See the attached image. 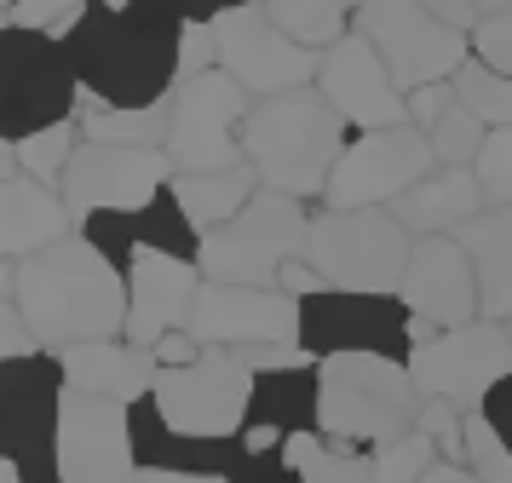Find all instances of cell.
<instances>
[{"instance_id": "f35d334b", "label": "cell", "mask_w": 512, "mask_h": 483, "mask_svg": "<svg viewBox=\"0 0 512 483\" xmlns=\"http://www.w3.org/2000/svg\"><path fill=\"white\" fill-rule=\"evenodd\" d=\"M472 58L489 64L495 75H512V12H489L472 29Z\"/></svg>"}, {"instance_id": "f907efd6", "label": "cell", "mask_w": 512, "mask_h": 483, "mask_svg": "<svg viewBox=\"0 0 512 483\" xmlns=\"http://www.w3.org/2000/svg\"><path fill=\"white\" fill-rule=\"evenodd\" d=\"M420 483H484V478H478L472 466H449V460H438V466H432Z\"/></svg>"}, {"instance_id": "8992f818", "label": "cell", "mask_w": 512, "mask_h": 483, "mask_svg": "<svg viewBox=\"0 0 512 483\" xmlns=\"http://www.w3.org/2000/svg\"><path fill=\"white\" fill-rule=\"evenodd\" d=\"M81 81L64 41L47 29H18L6 23L0 29V138H29L81 121Z\"/></svg>"}, {"instance_id": "e575fe53", "label": "cell", "mask_w": 512, "mask_h": 483, "mask_svg": "<svg viewBox=\"0 0 512 483\" xmlns=\"http://www.w3.org/2000/svg\"><path fill=\"white\" fill-rule=\"evenodd\" d=\"M438 443L426 432H409L397 437V443H380L374 449V483H420L432 466H438Z\"/></svg>"}, {"instance_id": "4fadbf2b", "label": "cell", "mask_w": 512, "mask_h": 483, "mask_svg": "<svg viewBox=\"0 0 512 483\" xmlns=\"http://www.w3.org/2000/svg\"><path fill=\"white\" fill-rule=\"evenodd\" d=\"M409 374H415L420 397H443L455 409H484V397L512 374V334L507 322L478 317L466 328H443L432 340L415 345L409 357Z\"/></svg>"}, {"instance_id": "c3c4849f", "label": "cell", "mask_w": 512, "mask_h": 483, "mask_svg": "<svg viewBox=\"0 0 512 483\" xmlns=\"http://www.w3.org/2000/svg\"><path fill=\"white\" fill-rule=\"evenodd\" d=\"M484 420L495 426V432H501V443L512 449V374H507V380H501V386H495V391L484 397Z\"/></svg>"}, {"instance_id": "7c38bea8", "label": "cell", "mask_w": 512, "mask_h": 483, "mask_svg": "<svg viewBox=\"0 0 512 483\" xmlns=\"http://www.w3.org/2000/svg\"><path fill=\"white\" fill-rule=\"evenodd\" d=\"M357 35L386 58L403 98L415 87H432V81H455L472 58V35L438 23L420 0H369L357 18Z\"/></svg>"}, {"instance_id": "8d00e7d4", "label": "cell", "mask_w": 512, "mask_h": 483, "mask_svg": "<svg viewBox=\"0 0 512 483\" xmlns=\"http://www.w3.org/2000/svg\"><path fill=\"white\" fill-rule=\"evenodd\" d=\"M466 449H472L466 466H472L484 483H512V449L501 443V432L484 420V409L466 414Z\"/></svg>"}, {"instance_id": "bcb514c9", "label": "cell", "mask_w": 512, "mask_h": 483, "mask_svg": "<svg viewBox=\"0 0 512 483\" xmlns=\"http://www.w3.org/2000/svg\"><path fill=\"white\" fill-rule=\"evenodd\" d=\"M277 294H288V299H311V294H323V276L311 271V259H294V265H282Z\"/></svg>"}, {"instance_id": "d4e9b609", "label": "cell", "mask_w": 512, "mask_h": 483, "mask_svg": "<svg viewBox=\"0 0 512 483\" xmlns=\"http://www.w3.org/2000/svg\"><path fill=\"white\" fill-rule=\"evenodd\" d=\"M64 380L70 391H93V397H116V403H144L156 391V351H144L133 340H87V345H64Z\"/></svg>"}, {"instance_id": "d590c367", "label": "cell", "mask_w": 512, "mask_h": 483, "mask_svg": "<svg viewBox=\"0 0 512 483\" xmlns=\"http://www.w3.org/2000/svg\"><path fill=\"white\" fill-rule=\"evenodd\" d=\"M415 432L432 437V443H438V455L449 460V466H466V460H472V449H466V409L443 403V397H426V403H420Z\"/></svg>"}, {"instance_id": "2e32d148", "label": "cell", "mask_w": 512, "mask_h": 483, "mask_svg": "<svg viewBox=\"0 0 512 483\" xmlns=\"http://www.w3.org/2000/svg\"><path fill=\"white\" fill-rule=\"evenodd\" d=\"M173 184L167 150H127V144H93L81 138L70 173H64V202L75 213V230L93 213H133L150 207Z\"/></svg>"}, {"instance_id": "f5cc1de1", "label": "cell", "mask_w": 512, "mask_h": 483, "mask_svg": "<svg viewBox=\"0 0 512 483\" xmlns=\"http://www.w3.org/2000/svg\"><path fill=\"white\" fill-rule=\"evenodd\" d=\"M478 12H484V18L489 12H512V0H478Z\"/></svg>"}, {"instance_id": "6da1fadb", "label": "cell", "mask_w": 512, "mask_h": 483, "mask_svg": "<svg viewBox=\"0 0 512 483\" xmlns=\"http://www.w3.org/2000/svg\"><path fill=\"white\" fill-rule=\"evenodd\" d=\"M58 41L70 52L87 104L104 110H156L179 87V41L185 12L173 0H133V6H81Z\"/></svg>"}, {"instance_id": "ba28073f", "label": "cell", "mask_w": 512, "mask_h": 483, "mask_svg": "<svg viewBox=\"0 0 512 483\" xmlns=\"http://www.w3.org/2000/svg\"><path fill=\"white\" fill-rule=\"evenodd\" d=\"M64 357L35 351L18 363H0V443L24 483H64L58 472V437H64Z\"/></svg>"}, {"instance_id": "e0dca14e", "label": "cell", "mask_w": 512, "mask_h": 483, "mask_svg": "<svg viewBox=\"0 0 512 483\" xmlns=\"http://www.w3.org/2000/svg\"><path fill=\"white\" fill-rule=\"evenodd\" d=\"M64 483H139L133 449V403L70 391L64 397V437H58Z\"/></svg>"}, {"instance_id": "db71d44e", "label": "cell", "mask_w": 512, "mask_h": 483, "mask_svg": "<svg viewBox=\"0 0 512 483\" xmlns=\"http://www.w3.org/2000/svg\"><path fill=\"white\" fill-rule=\"evenodd\" d=\"M12 6H18V0H0V12H12Z\"/></svg>"}, {"instance_id": "7402d4cb", "label": "cell", "mask_w": 512, "mask_h": 483, "mask_svg": "<svg viewBox=\"0 0 512 483\" xmlns=\"http://www.w3.org/2000/svg\"><path fill=\"white\" fill-rule=\"evenodd\" d=\"M323 420V363H282L254 374V409H248V432L242 449L248 455H282V443L300 432H317Z\"/></svg>"}, {"instance_id": "f546056e", "label": "cell", "mask_w": 512, "mask_h": 483, "mask_svg": "<svg viewBox=\"0 0 512 483\" xmlns=\"http://www.w3.org/2000/svg\"><path fill=\"white\" fill-rule=\"evenodd\" d=\"M282 455H288V466H294L305 483H374V455L346 449V443H328L323 432L288 437Z\"/></svg>"}, {"instance_id": "f1b7e54d", "label": "cell", "mask_w": 512, "mask_h": 483, "mask_svg": "<svg viewBox=\"0 0 512 483\" xmlns=\"http://www.w3.org/2000/svg\"><path fill=\"white\" fill-rule=\"evenodd\" d=\"M369 0H265V12L294 35L311 52H328L346 35H357V18H363Z\"/></svg>"}, {"instance_id": "52a82bcc", "label": "cell", "mask_w": 512, "mask_h": 483, "mask_svg": "<svg viewBox=\"0 0 512 483\" xmlns=\"http://www.w3.org/2000/svg\"><path fill=\"white\" fill-rule=\"evenodd\" d=\"M305 236H311L305 202L282 190H259L225 230L202 236L196 265L208 282H225V288H277L282 265L305 259Z\"/></svg>"}, {"instance_id": "9f6ffc18", "label": "cell", "mask_w": 512, "mask_h": 483, "mask_svg": "<svg viewBox=\"0 0 512 483\" xmlns=\"http://www.w3.org/2000/svg\"><path fill=\"white\" fill-rule=\"evenodd\" d=\"M507 334H512V317H507Z\"/></svg>"}, {"instance_id": "30bf717a", "label": "cell", "mask_w": 512, "mask_h": 483, "mask_svg": "<svg viewBox=\"0 0 512 483\" xmlns=\"http://www.w3.org/2000/svg\"><path fill=\"white\" fill-rule=\"evenodd\" d=\"M150 403L162 409L173 432L190 437H242L248 432V409H254V368L236 351H202L185 368H162Z\"/></svg>"}, {"instance_id": "d6a6232c", "label": "cell", "mask_w": 512, "mask_h": 483, "mask_svg": "<svg viewBox=\"0 0 512 483\" xmlns=\"http://www.w3.org/2000/svg\"><path fill=\"white\" fill-rule=\"evenodd\" d=\"M455 92H461V104L484 121L489 133L512 127V75H495L489 64L466 58V69L455 75Z\"/></svg>"}, {"instance_id": "816d5d0a", "label": "cell", "mask_w": 512, "mask_h": 483, "mask_svg": "<svg viewBox=\"0 0 512 483\" xmlns=\"http://www.w3.org/2000/svg\"><path fill=\"white\" fill-rule=\"evenodd\" d=\"M139 483H225V478H202V472H139Z\"/></svg>"}, {"instance_id": "60d3db41", "label": "cell", "mask_w": 512, "mask_h": 483, "mask_svg": "<svg viewBox=\"0 0 512 483\" xmlns=\"http://www.w3.org/2000/svg\"><path fill=\"white\" fill-rule=\"evenodd\" d=\"M219 69V35H213V23H185V41H179V81H196V75H208Z\"/></svg>"}, {"instance_id": "ab89813d", "label": "cell", "mask_w": 512, "mask_h": 483, "mask_svg": "<svg viewBox=\"0 0 512 483\" xmlns=\"http://www.w3.org/2000/svg\"><path fill=\"white\" fill-rule=\"evenodd\" d=\"M81 6H93V0H18L12 12H6V23H18V29H47V35H58L64 23L81 12Z\"/></svg>"}, {"instance_id": "836d02e7", "label": "cell", "mask_w": 512, "mask_h": 483, "mask_svg": "<svg viewBox=\"0 0 512 483\" xmlns=\"http://www.w3.org/2000/svg\"><path fill=\"white\" fill-rule=\"evenodd\" d=\"M484 144H489V127H484L472 110H466L461 98H455V110H449L438 127H432V150H438L443 167H478Z\"/></svg>"}, {"instance_id": "ffe728a7", "label": "cell", "mask_w": 512, "mask_h": 483, "mask_svg": "<svg viewBox=\"0 0 512 483\" xmlns=\"http://www.w3.org/2000/svg\"><path fill=\"white\" fill-rule=\"evenodd\" d=\"M190 334L213 351H259V345H300V299L277 288H225L208 282Z\"/></svg>"}, {"instance_id": "7bdbcfd3", "label": "cell", "mask_w": 512, "mask_h": 483, "mask_svg": "<svg viewBox=\"0 0 512 483\" xmlns=\"http://www.w3.org/2000/svg\"><path fill=\"white\" fill-rule=\"evenodd\" d=\"M35 351H47V345L35 340L18 299H0V363H18V357H35Z\"/></svg>"}, {"instance_id": "f6af8a7d", "label": "cell", "mask_w": 512, "mask_h": 483, "mask_svg": "<svg viewBox=\"0 0 512 483\" xmlns=\"http://www.w3.org/2000/svg\"><path fill=\"white\" fill-rule=\"evenodd\" d=\"M426 12L438 23H449V29H461V35H472L478 23H484V12H478V0H420Z\"/></svg>"}, {"instance_id": "d6986e66", "label": "cell", "mask_w": 512, "mask_h": 483, "mask_svg": "<svg viewBox=\"0 0 512 483\" xmlns=\"http://www.w3.org/2000/svg\"><path fill=\"white\" fill-rule=\"evenodd\" d=\"M397 299L409 305V317L420 328H466V322L484 317V294H478V271H472V253L455 236H415L409 253V271Z\"/></svg>"}, {"instance_id": "5b68a950", "label": "cell", "mask_w": 512, "mask_h": 483, "mask_svg": "<svg viewBox=\"0 0 512 483\" xmlns=\"http://www.w3.org/2000/svg\"><path fill=\"white\" fill-rule=\"evenodd\" d=\"M415 236L397 225L392 207H317L305 259L323 276V288H357V294H397L409 271Z\"/></svg>"}, {"instance_id": "484cf974", "label": "cell", "mask_w": 512, "mask_h": 483, "mask_svg": "<svg viewBox=\"0 0 512 483\" xmlns=\"http://www.w3.org/2000/svg\"><path fill=\"white\" fill-rule=\"evenodd\" d=\"M484 207H489V196H484V184H478V167H438L409 196H397L392 213L409 236H455Z\"/></svg>"}, {"instance_id": "5bb4252c", "label": "cell", "mask_w": 512, "mask_h": 483, "mask_svg": "<svg viewBox=\"0 0 512 483\" xmlns=\"http://www.w3.org/2000/svg\"><path fill=\"white\" fill-rule=\"evenodd\" d=\"M219 35V69L231 75L248 98H282V92L317 87V69H323V52L300 46L288 29H282L265 6H242V12H225L213 23Z\"/></svg>"}, {"instance_id": "3957f363", "label": "cell", "mask_w": 512, "mask_h": 483, "mask_svg": "<svg viewBox=\"0 0 512 483\" xmlns=\"http://www.w3.org/2000/svg\"><path fill=\"white\" fill-rule=\"evenodd\" d=\"M351 121L328 104L317 87L259 98L242 127V156L254 167L265 190H282L294 202H323L328 179L351 144Z\"/></svg>"}, {"instance_id": "4dcf8cb0", "label": "cell", "mask_w": 512, "mask_h": 483, "mask_svg": "<svg viewBox=\"0 0 512 483\" xmlns=\"http://www.w3.org/2000/svg\"><path fill=\"white\" fill-rule=\"evenodd\" d=\"M167 127H173V98L156 104V110H104V104H87L81 110V138H93V144L167 150Z\"/></svg>"}, {"instance_id": "8fae6325", "label": "cell", "mask_w": 512, "mask_h": 483, "mask_svg": "<svg viewBox=\"0 0 512 483\" xmlns=\"http://www.w3.org/2000/svg\"><path fill=\"white\" fill-rule=\"evenodd\" d=\"M254 98L236 87L225 69H208L196 81L173 87V127H167V161L173 173H225L242 167V127Z\"/></svg>"}, {"instance_id": "603a6c76", "label": "cell", "mask_w": 512, "mask_h": 483, "mask_svg": "<svg viewBox=\"0 0 512 483\" xmlns=\"http://www.w3.org/2000/svg\"><path fill=\"white\" fill-rule=\"evenodd\" d=\"M81 236L93 242L110 265L127 271V259L139 248H156V253H179V259H202V230L185 219V207L173 196V184H167L162 196L150 207H133V213H93Z\"/></svg>"}, {"instance_id": "cb8c5ba5", "label": "cell", "mask_w": 512, "mask_h": 483, "mask_svg": "<svg viewBox=\"0 0 512 483\" xmlns=\"http://www.w3.org/2000/svg\"><path fill=\"white\" fill-rule=\"evenodd\" d=\"M70 236H75V213L64 202V190H52L41 179L0 184V253H6V265H24L35 253L70 242Z\"/></svg>"}, {"instance_id": "7dc6e473", "label": "cell", "mask_w": 512, "mask_h": 483, "mask_svg": "<svg viewBox=\"0 0 512 483\" xmlns=\"http://www.w3.org/2000/svg\"><path fill=\"white\" fill-rule=\"evenodd\" d=\"M202 351H208V345L196 340L190 328H179V334H167V340L156 345V363H162V368H185V363H196Z\"/></svg>"}, {"instance_id": "4316f807", "label": "cell", "mask_w": 512, "mask_h": 483, "mask_svg": "<svg viewBox=\"0 0 512 483\" xmlns=\"http://www.w3.org/2000/svg\"><path fill=\"white\" fill-rule=\"evenodd\" d=\"M455 242L472 253L478 294H484V317L507 322L512 317V207H484L472 225L455 230Z\"/></svg>"}, {"instance_id": "681fc988", "label": "cell", "mask_w": 512, "mask_h": 483, "mask_svg": "<svg viewBox=\"0 0 512 483\" xmlns=\"http://www.w3.org/2000/svg\"><path fill=\"white\" fill-rule=\"evenodd\" d=\"M185 23H219L225 12H242V6H265V0H173Z\"/></svg>"}, {"instance_id": "ac0fdd59", "label": "cell", "mask_w": 512, "mask_h": 483, "mask_svg": "<svg viewBox=\"0 0 512 483\" xmlns=\"http://www.w3.org/2000/svg\"><path fill=\"white\" fill-rule=\"evenodd\" d=\"M202 288H208V276H202L196 259L139 248L127 259V340L156 351L167 334L190 328L196 305H202Z\"/></svg>"}, {"instance_id": "83f0119b", "label": "cell", "mask_w": 512, "mask_h": 483, "mask_svg": "<svg viewBox=\"0 0 512 483\" xmlns=\"http://www.w3.org/2000/svg\"><path fill=\"white\" fill-rule=\"evenodd\" d=\"M259 190H265V179H259L248 161H242V167H225V173H173V196H179L185 219L202 230V236L225 230Z\"/></svg>"}, {"instance_id": "277c9868", "label": "cell", "mask_w": 512, "mask_h": 483, "mask_svg": "<svg viewBox=\"0 0 512 483\" xmlns=\"http://www.w3.org/2000/svg\"><path fill=\"white\" fill-rule=\"evenodd\" d=\"M420 386L397 357H323V420L317 432L346 449H380L415 432Z\"/></svg>"}, {"instance_id": "11a10c76", "label": "cell", "mask_w": 512, "mask_h": 483, "mask_svg": "<svg viewBox=\"0 0 512 483\" xmlns=\"http://www.w3.org/2000/svg\"><path fill=\"white\" fill-rule=\"evenodd\" d=\"M104 6H133V0H104Z\"/></svg>"}, {"instance_id": "1f68e13d", "label": "cell", "mask_w": 512, "mask_h": 483, "mask_svg": "<svg viewBox=\"0 0 512 483\" xmlns=\"http://www.w3.org/2000/svg\"><path fill=\"white\" fill-rule=\"evenodd\" d=\"M12 144V138H6ZM18 150V167H24V179H41L52 190H64V173H70L75 150H81V121H64V127H47V133H29L12 144Z\"/></svg>"}, {"instance_id": "7a4b0ae2", "label": "cell", "mask_w": 512, "mask_h": 483, "mask_svg": "<svg viewBox=\"0 0 512 483\" xmlns=\"http://www.w3.org/2000/svg\"><path fill=\"white\" fill-rule=\"evenodd\" d=\"M6 299H18L24 322L47 351L127 340V271L110 265L81 230L24 265H6Z\"/></svg>"}, {"instance_id": "74e56055", "label": "cell", "mask_w": 512, "mask_h": 483, "mask_svg": "<svg viewBox=\"0 0 512 483\" xmlns=\"http://www.w3.org/2000/svg\"><path fill=\"white\" fill-rule=\"evenodd\" d=\"M478 184H484L489 207H512V127L489 133L484 156H478Z\"/></svg>"}, {"instance_id": "ee69618b", "label": "cell", "mask_w": 512, "mask_h": 483, "mask_svg": "<svg viewBox=\"0 0 512 483\" xmlns=\"http://www.w3.org/2000/svg\"><path fill=\"white\" fill-rule=\"evenodd\" d=\"M231 483H305V478L288 466V455H248L231 472Z\"/></svg>"}, {"instance_id": "9c48e42d", "label": "cell", "mask_w": 512, "mask_h": 483, "mask_svg": "<svg viewBox=\"0 0 512 483\" xmlns=\"http://www.w3.org/2000/svg\"><path fill=\"white\" fill-rule=\"evenodd\" d=\"M420 328L397 294H357V288H323L300 299V351L305 357H397L409 363Z\"/></svg>"}, {"instance_id": "b9f144b4", "label": "cell", "mask_w": 512, "mask_h": 483, "mask_svg": "<svg viewBox=\"0 0 512 483\" xmlns=\"http://www.w3.org/2000/svg\"><path fill=\"white\" fill-rule=\"evenodd\" d=\"M455 81H432V87H415L409 92V127H420V133L432 138V127H438L443 115L455 110Z\"/></svg>"}, {"instance_id": "9a60e30c", "label": "cell", "mask_w": 512, "mask_h": 483, "mask_svg": "<svg viewBox=\"0 0 512 483\" xmlns=\"http://www.w3.org/2000/svg\"><path fill=\"white\" fill-rule=\"evenodd\" d=\"M443 161L432 150V138L420 127H380V133H357L346 144V156L328 179L323 207H392L397 196H409L420 179H432Z\"/></svg>"}, {"instance_id": "44dd1931", "label": "cell", "mask_w": 512, "mask_h": 483, "mask_svg": "<svg viewBox=\"0 0 512 483\" xmlns=\"http://www.w3.org/2000/svg\"><path fill=\"white\" fill-rule=\"evenodd\" d=\"M317 92L351 121V133H380V127H409V98L392 81L386 58L363 35H346L323 52Z\"/></svg>"}]
</instances>
